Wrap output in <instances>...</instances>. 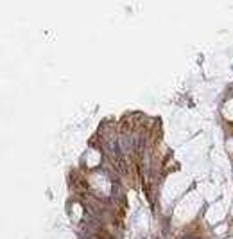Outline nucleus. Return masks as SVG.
Listing matches in <instances>:
<instances>
[]
</instances>
